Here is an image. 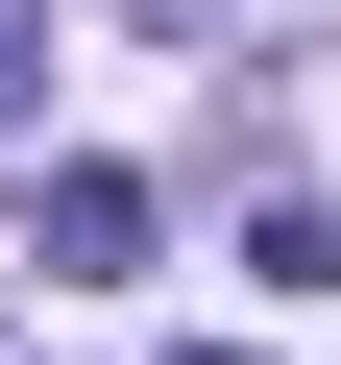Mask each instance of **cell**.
<instances>
[{
    "label": "cell",
    "instance_id": "1",
    "mask_svg": "<svg viewBox=\"0 0 341 365\" xmlns=\"http://www.w3.org/2000/svg\"><path fill=\"white\" fill-rule=\"evenodd\" d=\"M49 268H146V170H49Z\"/></svg>",
    "mask_w": 341,
    "mask_h": 365
},
{
    "label": "cell",
    "instance_id": "2",
    "mask_svg": "<svg viewBox=\"0 0 341 365\" xmlns=\"http://www.w3.org/2000/svg\"><path fill=\"white\" fill-rule=\"evenodd\" d=\"M25 98H49V0H0V122H25Z\"/></svg>",
    "mask_w": 341,
    "mask_h": 365
},
{
    "label": "cell",
    "instance_id": "3",
    "mask_svg": "<svg viewBox=\"0 0 341 365\" xmlns=\"http://www.w3.org/2000/svg\"><path fill=\"white\" fill-rule=\"evenodd\" d=\"M122 25H220V0H122Z\"/></svg>",
    "mask_w": 341,
    "mask_h": 365
},
{
    "label": "cell",
    "instance_id": "4",
    "mask_svg": "<svg viewBox=\"0 0 341 365\" xmlns=\"http://www.w3.org/2000/svg\"><path fill=\"white\" fill-rule=\"evenodd\" d=\"M195 365H268V341H195Z\"/></svg>",
    "mask_w": 341,
    "mask_h": 365
}]
</instances>
